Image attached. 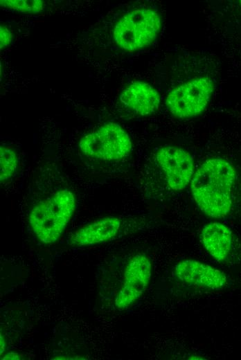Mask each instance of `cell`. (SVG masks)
Wrapping results in <instances>:
<instances>
[{"label": "cell", "mask_w": 241, "mask_h": 360, "mask_svg": "<svg viewBox=\"0 0 241 360\" xmlns=\"http://www.w3.org/2000/svg\"><path fill=\"white\" fill-rule=\"evenodd\" d=\"M75 208L74 193L68 188L60 189L32 207L28 224L40 242L53 244L64 233Z\"/></svg>", "instance_id": "7a4b0ae2"}, {"label": "cell", "mask_w": 241, "mask_h": 360, "mask_svg": "<svg viewBox=\"0 0 241 360\" xmlns=\"http://www.w3.org/2000/svg\"><path fill=\"white\" fill-rule=\"evenodd\" d=\"M1 341H0V354L1 356L2 355V354L5 351V348H6V342H5V340L3 339V336H2V334H1Z\"/></svg>", "instance_id": "2e32d148"}, {"label": "cell", "mask_w": 241, "mask_h": 360, "mask_svg": "<svg viewBox=\"0 0 241 360\" xmlns=\"http://www.w3.org/2000/svg\"><path fill=\"white\" fill-rule=\"evenodd\" d=\"M12 40L11 30L4 24L0 26V47L1 50L9 46Z\"/></svg>", "instance_id": "5bb4252c"}, {"label": "cell", "mask_w": 241, "mask_h": 360, "mask_svg": "<svg viewBox=\"0 0 241 360\" xmlns=\"http://www.w3.org/2000/svg\"><path fill=\"white\" fill-rule=\"evenodd\" d=\"M152 270V262L145 254L138 253L130 258L114 300L117 309L122 311L129 308L143 295L150 284Z\"/></svg>", "instance_id": "8992f818"}, {"label": "cell", "mask_w": 241, "mask_h": 360, "mask_svg": "<svg viewBox=\"0 0 241 360\" xmlns=\"http://www.w3.org/2000/svg\"><path fill=\"white\" fill-rule=\"evenodd\" d=\"M215 84L208 76L185 82L172 89L166 98V106L177 118H189L201 114L206 108Z\"/></svg>", "instance_id": "5b68a950"}, {"label": "cell", "mask_w": 241, "mask_h": 360, "mask_svg": "<svg viewBox=\"0 0 241 360\" xmlns=\"http://www.w3.org/2000/svg\"><path fill=\"white\" fill-rule=\"evenodd\" d=\"M19 161L16 150L8 145L0 147V181L5 183L15 174Z\"/></svg>", "instance_id": "7c38bea8"}, {"label": "cell", "mask_w": 241, "mask_h": 360, "mask_svg": "<svg viewBox=\"0 0 241 360\" xmlns=\"http://www.w3.org/2000/svg\"><path fill=\"white\" fill-rule=\"evenodd\" d=\"M239 2H240V6H241V1H240Z\"/></svg>", "instance_id": "e0dca14e"}, {"label": "cell", "mask_w": 241, "mask_h": 360, "mask_svg": "<svg viewBox=\"0 0 241 360\" xmlns=\"http://www.w3.org/2000/svg\"><path fill=\"white\" fill-rule=\"evenodd\" d=\"M1 359H19V356L17 352H10L6 354L4 356H3V357H1Z\"/></svg>", "instance_id": "9a60e30c"}, {"label": "cell", "mask_w": 241, "mask_h": 360, "mask_svg": "<svg viewBox=\"0 0 241 360\" xmlns=\"http://www.w3.org/2000/svg\"><path fill=\"white\" fill-rule=\"evenodd\" d=\"M159 14L150 8H138L125 14L115 24L113 37L121 49L133 52L151 45L160 31Z\"/></svg>", "instance_id": "3957f363"}, {"label": "cell", "mask_w": 241, "mask_h": 360, "mask_svg": "<svg viewBox=\"0 0 241 360\" xmlns=\"http://www.w3.org/2000/svg\"><path fill=\"white\" fill-rule=\"evenodd\" d=\"M174 272L182 282L201 288L220 289L227 282L223 271L195 260L180 261L175 265Z\"/></svg>", "instance_id": "ba28073f"}, {"label": "cell", "mask_w": 241, "mask_h": 360, "mask_svg": "<svg viewBox=\"0 0 241 360\" xmlns=\"http://www.w3.org/2000/svg\"><path fill=\"white\" fill-rule=\"evenodd\" d=\"M202 243L206 251L218 262L228 257L232 247V232L220 222H210L202 228L200 234Z\"/></svg>", "instance_id": "8fae6325"}, {"label": "cell", "mask_w": 241, "mask_h": 360, "mask_svg": "<svg viewBox=\"0 0 241 360\" xmlns=\"http://www.w3.org/2000/svg\"><path fill=\"white\" fill-rule=\"evenodd\" d=\"M78 147L82 154L89 159L113 161L129 156L132 143L122 126L110 122L82 136Z\"/></svg>", "instance_id": "277c9868"}, {"label": "cell", "mask_w": 241, "mask_h": 360, "mask_svg": "<svg viewBox=\"0 0 241 360\" xmlns=\"http://www.w3.org/2000/svg\"><path fill=\"white\" fill-rule=\"evenodd\" d=\"M0 5L18 12L37 13L44 10L45 4L40 0H1Z\"/></svg>", "instance_id": "4fadbf2b"}, {"label": "cell", "mask_w": 241, "mask_h": 360, "mask_svg": "<svg viewBox=\"0 0 241 360\" xmlns=\"http://www.w3.org/2000/svg\"><path fill=\"white\" fill-rule=\"evenodd\" d=\"M120 103L140 116L154 114L159 108L161 98L157 90L150 84L135 81L125 87L120 95Z\"/></svg>", "instance_id": "30bf717a"}, {"label": "cell", "mask_w": 241, "mask_h": 360, "mask_svg": "<svg viewBox=\"0 0 241 360\" xmlns=\"http://www.w3.org/2000/svg\"><path fill=\"white\" fill-rule=\"evenodd\" d=\"M235 179V168L227 160L212 158L205 161L190 183L193 199L200 210L213 218L226 216L231 208Z\"/></svg>", "instance_id": "6da1fadb"}, {"label": "cell", "mask_w": 241, "mask_h": 360, "mask_svg": "<svg viewBox=\"0 0 241 360\" xmlns=\"http://www.w3.org/2000/svg\"><path fill=\"white\" fill-rule=\"evenodd\" d=\"M120 227L121 220L118 217H105L75 230L69 238V244L73 246L82 247L106 243L117 236Z\"/></svg>", "instance_id": "9c48e42d"}, {"label": "cell", "mask_w": 241, "mask_h": 360, "mask_svg": "<svg viewBox=\"0 0 241 360\" xmlns=\"http://www.w3.org/2000/svg\"><path fill=\"white\" fill-rule=\"evenodd\" d=\"M155 159L172 190H184L191 181L194 161L186 150L175 146H164L157 152Z\"/></svg>", "instance_id": "52a82bcc"}]
</instances>
